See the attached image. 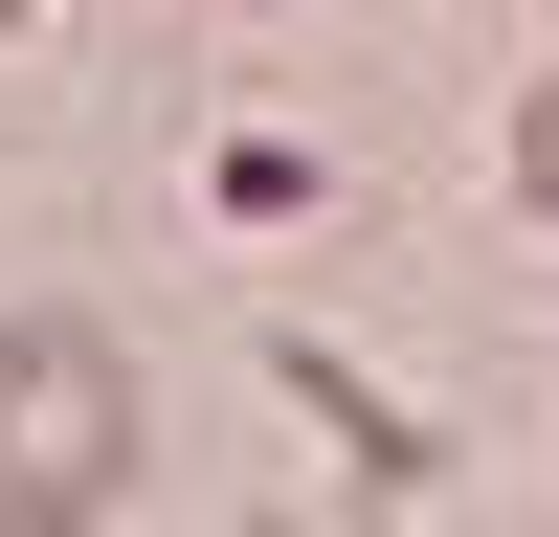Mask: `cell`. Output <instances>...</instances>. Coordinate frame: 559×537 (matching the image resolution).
Returning <instances> with one entry per match:
<instances>
[{"label":"cell","instance_id":"obj_1","mask_svg":"<svg viewBox=\"0 0 559 537\" xmlns=\"http://www.w3.org/2000/svg\"><path fill=\"white\" fill-rule=\"evenodd\" d=\"M134 448H157L134 358L90 313H0V537H90L134 492Z\"/></svg>","mask_w":559,"mask_h":537},{"label":"cell","instance_id":"obj_2","mask_svg":"<svg viewBox=\"0 0 559 537\" xmlns=\"http://www.w3.org/2000/svg\"><path fill=\"white\" fill-rule=\"evenodd\" d=\"M515 202H537V224H559V68H537V90H515Z\"/></svg>","mask_w":559,"mask_h":537},{"label":"cell","instance_id":"obj_3","mask_svg":"<svg viewBox=\"0 0 559 537\" xmlns=\"http://www.w3.org/2000/svg\"><path fill=\"white\" fill-rule=\"evenodd\" d=\"M23 23H45V0H0V45H23Z\"/></svg>","mask_w":559,"mask_h":537}]
</instances>
